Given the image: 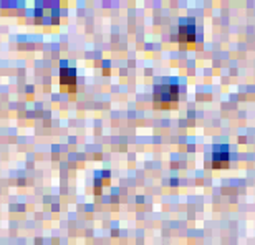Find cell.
Listing matches in <instances>:
<instances>
[{"mask_svg": "<svg viewBox=\"0 0 255 245\" xmlns=\"http://www.w3.org/2000/svg\"><path fill=\"white\" fill-rule=\"evenodd\" d=\"M152 103L157 110H172L179 103V86L176 83H164L154 86Z\"/></svg>", "mask_w": 255, "mask_h": 245, "instance_id": "cell-1", "label": "cell"}, {"mask_svg": "<svg viewBox=\"0 0 255 245\" xmlns=\"http://www.w3.org/2000/svg\"><path fill=\"white\" fill-rule=\"evenodd\" d=\"M231 161V149L227 144H216L211 152V167L212 169H226Z\"/></svg>", "mask_w": 255, "mask_h": 245, "instance_id": "cell-2", "label": "cell"}, {"mask_svg": "<svg viewBox=\"0 0 255 245\" xmlns=\"http://www.w3.org/2000/svg\"><path fill=\"white\" fill-rule=\"evenodd\" d=\"M177 42L192 45L196 42V23L192 18H184L179 22V35H177Z\"/></svg>", "mask_w": 255, "mask_h": 245, "instance_id": "cell-3", "label": "cell"}, {"mask_svg": "<svg viewBox=\"0 0 255 245\" xmlns=\"http://www.w3.org/2000/svg\"><path fill=\"white\" fill-rule=\"evenodd\" d=\"M60 88L63 93H75L76 91V71L75 68L60 70Z\"/></svg>", "mask_w": 255, "mask_h": 245, "instance_id": "cell-4", "label": "cell"}, {"mask_svg": "<svg viewBox=\"0 0 255 245\" xmlns=\"http://www.w3.org/2000/svg\"><path fill=\"white\" fill-rule=\"evenodd\" d=\"M108 184H110V172L108 171L96 172V176H95V194H100L103 186H108Z\"/></svg>", "mask_w": 255, "mask_h": 245, "instance_id": "cell-5", "label": "cell"}]
</instances>
